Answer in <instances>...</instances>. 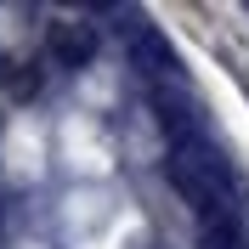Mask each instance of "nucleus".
Segmentation results:
<instances>
[{"mask_svg": "<svg viewBox=\"0 0 249 249\" xmlns=\"http://www.w3.org/2000/svg\"><path fill=\"white\" fill-rule=\"evenodd\" d=\"M198 249H249L244 210H238V215H210V221H198Z\"/></svg>", "mask_w": 249, "mask_h": 249, "instance_id": "obj_4", "label": "nucleus"}, {"mask_svg": "<svg viewBox=\"0 0 249 249\" xmlns=\"http://www.w3.org/2000/svg\"><path fill=\"white\" fill-rule=\"evenodd\" d=\"M164 176L170 187L181 193V204L193 210V221H210V215H238L244 198H238V181L227 170V159L210 147V142H176L170 159H164Z\"/></svg>", "mask_w": 249, "mask_h": 249, "instance_id": "obj_1", "label": "nucleus"}, {"mask_svg": "<svg viewBox=\"0 0 249 249\" xmlns=\"http://www.w3.org/2000/svg\"><path fill=\"white\" fill-rule=\"evenodd\" d=\"M130 57H136V68L159 85H181V62H176V51L164 46V34L153 29V23H130Z\"/></svg>", "mask_w": 249, "mask_h": 249, "instance_id": "obj_2", "label": "nucleus"}, {"mask_svg": "<svg viewBox=\"0 0 249 249\" xmlns=\"http://www.w3.org/2000/svg\"><path fill=\"white\" fill-rule=\"evenodd\" d=\"M46 46H51V62H57L62 74H79L96 57V34H91V23H51Z\"/></svg>", "mask_w": 249, "mask_h": 249, "instance_id": "obj_3", "label": "nucleus"}]
</instances>
